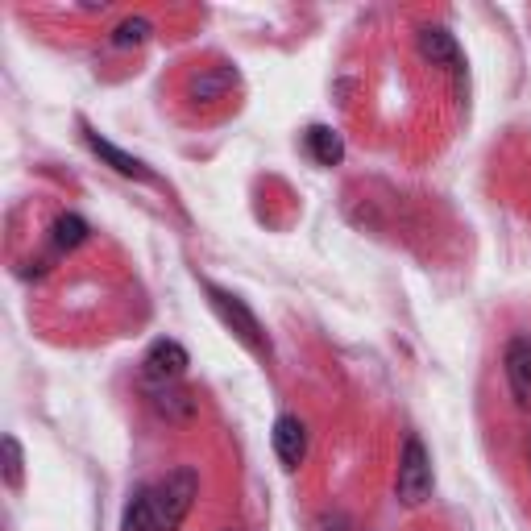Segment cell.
Segmentation results:
<instances>
[{
	"instance_id": "obj_14",
	"label": "cell",
	"mask_w": 531,
	"mask_h": 531,
	"mask_svg": "<svg viewBox=\"0 0 531 531\" xmlns=\"http://www.w3.org/2000/svg\"><path fill=\"white\" fill-rule=\"evenodd\" d=\"M150 34H154V25H150L146 17H125L108 42H113V46H142Z\"/></svg>"
},
{
	"instance_id": "obj_9",
	"label": "cell",
	"mask_w": 531,
	"mask_h": 531,
	"mask_svg": "<svg viewBox=\"0 0 531 531\" xmlns=\"http://www.w3.org/2000/svg\"><path fill=\"white\" fill-rule=\"evenodd\" d=\"M419 50L428 54L432 63H440V67H449V71H465V59H461V46H457V38L449 34V30H440V25H428L424 34H419Z\"/></svg>"
},
{
	"instance_id": "obj_12",
	"label": "cell",
	"mask_w": 531,
	"mask_h": 531,
	"mask_svg": "<svg viewBox=\"0 0 531 531\" xmlns=\"http://www.w3.org/2000/svg\"><path fill=\"white\" fill-rule=\"evenodd\" d=\"M237 83V71H229V67H212V71H200L191 79V96L195 100H220L229 88Z\"/></svg>"
},
{
	"instance_id": "obj_15",
	"label": "cell",
	"mask_w": 531,
	"mask_h": 531,
	"mask_svg": "<svg viewBox=\"0 0 531 531\" xmlns=\"http://www.w3.org/2000/svg\"><path fill=\"white\" fill-rule=\"evenodd\" d=\"M0 453H5V482H9V490H21V469H25V457H21L17 436H5V440H0Z\"/></svg>"
},
{
	"instance_id": "obj_7",
	"label": "cell",
	"mask_w": 531,
	"mask_h": 531,
	"mask_svg": "<svg viewBox=\"0 0 531 531\" xmlns=\"http://www.w3.org/2000/svg\"><path fill=\"white\" fill-rule=\"evenodd\" d=\"M274 453L287 469H299L307 457V428L299 415H278L274 419Z\"/></svg>"
},
{
	"instance_id": "obj_2",
	"label": "cell",
	"mask_w": 531,
	"mask_h": 531,
	"mask_svg": "<svg viewBox=\"0 0 531 531\" xmlns=\"http://www.w3.org/2000/svg\"><path fill=\"white\" fill-rule=\"evenodd\" d=\"M432 457L424 449V440L419 436H407L403 440V453H399V502L403 507H419V502H428L432 498Z\"/></svg>"
},
{
	"instance_id": "obj_5",
	"label": "cell",
	"mask_w": 531,
	"mask_h": 531,
	"mask_svg": "<svg viewBox=\"0 0 531 531\" xmlns=\"http://www.w3.org/2000/svg\"><path fill=\"white\" fill-rule=\"evenodd\" d=\"M191 366V357L179 341H154L150 353L142 357V374L146 382H179Z\"/></svg>"
},
{
	"instance_id": "obj_13",
	"label": "cell",
	"mask_w": 531,
	"mask_h": 531,
	"mask_svg": "<svg viewBox=\"0 0 531 531\" xmlns=\"http://www.w3.org/2000/svg\"><path fill=\"white\" fill-rule=\"evenodd\" d=\"M83 241H88V220H83V216L67 212V216L54 220V245H59V249H75Z\"/></svg>"
},
{
	"instance_id": "obj_3",
	"label": "cell",
	"mask_w": 531,
	"mask_h": 531,
	"mask_svg": "<svg viewBox=\"0 0 531 531\" xmlns=\"http://www.w3.org/2000/svg\"><path fill=\"white\" fill-rule=\"evenodd\" d=\"M204 291H208V303L216 307V316L225 320V328L237 332V341H245L254 353H270V337L262 332L258 316L249 312L241 295H233V291H225V287H216V283H204Z\"/></svg>"
},
{
	"instance_id": "obj_6",
	"label": "cell",
	"mask_w": 531,
	"mask_h": 531,
	"mask_svg": "<svg viewBox=\"0 0 531 531\" xmlns=\"http://www.w3.org/2000/svg\"><path fill=\"white\" fill-rule=\"evenodd\" d=\"M146 395H150V407L166 424H191L195 419V395L179 390L175 382H146Z\"/></svg>"
},
{
	"instance_id": "obj_4",
	"label": "cell",
	"mask_w": 531,
	"mask_h": 531,
	"mask_svg": "<svg viewBox=\"0 0 531 531\" xmlns=\"http://www.w3.org/2000/svg\"><path fill=\"white\" fill-rule=\"evenodd\" d=\"M502 370H507V386H511L515 407H531V337L527 332H519V337L507 341Z\"/></svg>"
},
{
	"instance_id": "obj_10",
	"label": "cell",
	"mask_w": 531,
	"mask_h": 531,
	"mask_svg": "<svg viewBox=\"0 0 531 531\" xmlns=\"http://www.w3.org/2000/svg\"><path fill=\"white\" fill-rule=\"evenodd\" d=\"M303 146L307 154H312L320 166H337L345 158V142H341V133L337 129H328V125H312L303 133Z\"/></svg>"
},
{
	"instance_id": "obj_8",
	"label": "cell",
	"mask_w": 531,
	"mask_h": 531,
	"mask_svg": "<svg viewBox=\"0 0 531 531\" xmlns=\"http://www.w3.org/2000/svg\"><path fill=\"white\" fill-rule=\"evenodd\" d=\"M83 142H88V150L100 158V162H108V166H113V171L117 175H125V179H137V183H150L154 179V171H150V166L142 162V158H133V154H125V150H117L113 142H104V137L100 133H83Z\"/></svg>"
},
{
	"instance_id": "obj_11",
	"label": "cell",
	"mask_w": 531,
	"mask_h": 531,
	"mask_svg": "<svg viewBox=\"0 0 531 531\" xmlns=\"http://www.w3.org/2000/svg\"><path fill=\"white\" fill-rule=\"evenodd\" d=\"M121 531H162V527H158V511H154V490H150V486L133 490L129 507H125V515H121Z\"/></svg>"
},
{
	"instance_id": "obj_1",
	"label": "cell",
	"mask_w": 531,
	"mask_h": 531,
	"mask_svg": "<svg viewBox=\"0 0 531 531\" xmlns=\"http://www.w3.org/2000/svg\"><path fill=\"white\" fill-rule=\"evenodd\" d=\"M154 490V511H158V527L162 531H179V523L191 515L195 498H200V473L191 465H179L171 469Z\"/></svg>"
}]
</instances>
